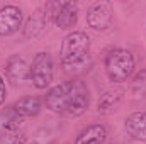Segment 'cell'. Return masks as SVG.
<instances>
[{
	"label": "cell",
	"instance_id": "cell-16",
	"mask_svg": "<svg viewBox=\"0 0 146 144\" xmlns=\"http://www.w3.org/2000/svg\"><path fill=\"white\" fill-rule=\"evenodd\" d=\"M5 97H7V88H5V81H3V78L0 76V105H3Z\"/></svg>",
	"mask_w": 146,
	"mask_h": 144
},
{
	"label": "cell",
	"instance_id": "cell-7",
	"mask_svg": "<svg viewBox=\"0 0 146 144\" xmlns=\"http://www.w3.org/2000/svg\"><path fill=\"white\" fill-rule=\"evenodd\" d=\"M22 10L17 5H5L0 9V36H12L22 26Z\"/></svg>",
	"mask_w": 146,
	"mask_h": 144
},
{
	"label": "cell",
	"instance_id": "cell-13",
	"mask_svg": "<svg viewBox=\"0 0 146 144\" xmlns=\"http://www.w3.org/2000/svg\"><path fill=\"white\" fill-rule=\"evenodd\" d=\"M122 100V92H106L100 98H99V110L100 112H112L119 107Z\"/></svg>",
	"mask_w": 146,
	"mask_h": 144
},
{
	"label": "cell",
	"instance_id": "cell-9",
	"mask_svg": "<svg viewBox=\"0 0 146 144\" xmlns=\"http://www.w3.org/2000/svg\"><path fill=\"white\" fill-rule=\"evenodd\" d=\"M126 132L138 141H146V112H134L124 120Z\"/></svg>",
	"mask_w": 146,
	"mask_h": 144
},
{
	"label": "cell",
	"instance_id": "cell-8",
	"mask_svg": "<svg viewBox=\"0 0 146 144\" xmlns=\"http://www.w3.org/2000/svg\"><path fill=\"white\" fill-rule=\"evenodd\" d=\"M29 70H31V66L19 54L10 56L5 63V76L12 85H17V83L29 80Z\"/></svg>",
	"mask_w": 146,
	"mask_h": 144
},
{
	"label": "cell",
	"instance_id": "cell-12",
	"mask_svg": "<svg viewBox=\"0 0 146 144\" xmlns=\"http://www.w3.org/2000/svg\"><path fill=\"white\" fill-rule=\"evenodd\" d=\"M24 122V119L15 112V108L12 107H5L0 112V129L5 131V132H14V131H19L21 124Z\"/></svg>",
	"mask_w": 146,
	"mask_h": 144
},
{
	"label": "cell",
	"instance_id": "cell-3",
	"mask_svg": "<svg viewBox=\"0 0 146 144\" xmlns=\"http://www.w3.org/2000/svg\"><path fill=\"white\" fill-rule=\"evenodd\" d=\"M104 68H106V75L110 81L122 83L134 71V56L131 51L122 49V48L112 49L106 56Z\"/></svg>",
	"mask_w": 146,
	"mask_h": 144
},
{
	"label": "cell",
	"instance_id": "cell-17",
	"mask_svg": "<svg viewBox=\"0 0 146 144\" xmlns=\"http://www.w3.org/2000/svg\"><path fill=\"white\" fill-rule=\"evenodd\" d=\"M31 144H36V143H31Z\"/></svg>",
	"mask_w": 146,
	"mask_h": 144
},
{
	"label": "cell",
	"instance_id": "cell-11",
	"mask_svg": "<svg viewBox=\"0 0 146 144\" xmlns=\"http://www.w3.org/2000/svg\"><path fill=\"white\" fill-rule=\"evenodd\" d=\"M12 107L15 108V112L22 117V119H27V117H36L37 114L41 112V100L37 97H22L19 98Z\"/></svg>",
	"mask_w": 146,
	"mask_h": 144
},
{
	"label": "cell",
	"instance_id": "cell-2",
	"mask_svg": "<svg viewBox=\"0 0 146 144\" xmlns=\"http://www.w3.org/2000/svg\"><path fill=\"white\" fill-rule=\"evenodd\" d=\"M60 61L63 70L72 75H82L90 70V37L87 32L73 31L65 36L60 49Z\"/></svg>",
	"mask_w": 146,
	"mask_h": 144
},
{
	"label": "cell",
	"instance_id": "cell-14",
	"mask_svg": "<svg viewBox=\"0 0 146 144\" xmlns=\"http://www.w3.org/2000/svg\"><path fill=\"white\" fill-rule=\"evenodd\" d=\"M131 93L136 100H146V68L134 75L131 83Z\"/></svg>",
	"mask_w": 146,
	"mask_h": 144
},
{
	"label": "cell",
	"instance_id": "cell-5",
	"mask_svg": "<svg viewBox=\"0 0 146 144\" xmlns=\"http://www.w3.org/2000/svg\"><path fill=\"white\" fill-rule=\"evenodd\" d=\"M53 75H54V61L51 54L44 51L37 53L29 70V80L33 81V85L39 90L46 88L53 81Z\"/></svg>",
	"mask_w": 146,
	"mask_h": 144
},
{
	"label": "cell",
	"instance_id": "cell-1",
	"mask_svg": "<svg viewBox=\"0 0 146 144\" xmlns=\"http://www.w3.org/2000/svg\"><path fill=\"white\" fill-rule=\"evenodd\" d=\"M44 105L53 114L78 117L85 114L90 105L88 87L80 80H66L46 93Z\"/></svg>",
	"mask_w": 146,
	"mask_h": 144
},
{
	"label": "cell",
	"instance_id": "cell-4",
	"mask_svg": "<svg viewBox=\"0 0 146 144\" xmlns=\"http://www.w3.org/2000/svg\"><path fill=\"white\" fill-rule=\"evenodd\" d=\"M42 12L48 22L53 20L60 29H65V31L73 29L78 20V9L72 2H48Z\"/></svg>",
	"mask_w": 146,
	"mask_h": 144
},
{
	"label": "cell",
	"instance_id": "cell-6",
	"mask_svg": "<svg viewBox=\"0 0 146 144\" xmlns=\"http://www.w3.org/2000/svg\"><path fill=\"white\" fill-rule=\"evenodd\" d=\"M112 19H114V14L107 2H99L92 5L87 14V24L94 31H107L112 26Z\"/></svg>",
	"mask_w": 146,
	"mask_h": 144
},
{
	"label": "cell",
	"instance_id": "cell-10",
	"mask_svg": "<svg viewBox=\"0 0 146 144\" xmlns=\"http://www.w3.org/2000/svg\"><path fill=\"white\" fill-rule=\"evenodd\" d=\"M106 137H107V129L102 124H92L78 134L75 144H102Z\"/></svg>",
	"mask_w": 146,
	"mask_h": 144
},
{
	"label": "cell",
	"instance_id": "cell-15",
	"mask_svg": "<svg viewBox=\"0 0 146 144\" xmlns=\"http://www.w3.org/2000/svg\"><path fill=\"white\" fill-rule=\"evenodd\" d=\"M0 144H26L24 132L14 131V132H3L0 134Z\"/></svg>",
	"mask_w": 146,
	"mask_h": 144
}]
</instances>
